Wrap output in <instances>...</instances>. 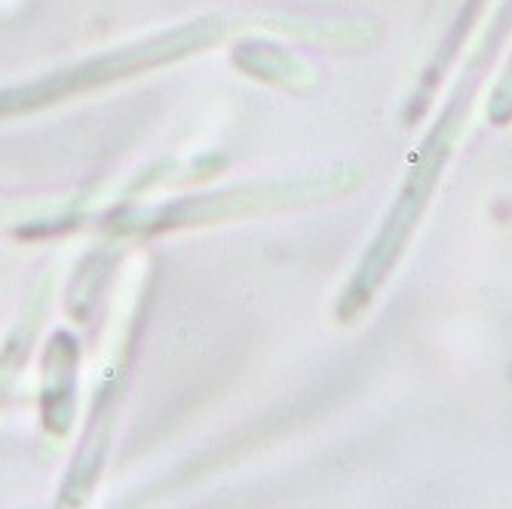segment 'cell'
Here are the masks:
<instances>
[{
	"instance_id": "1",
	"label": "cell",
	"mask_w": 512,
	"mask_h": 509,
	"mask_svg": "<svg viewBox=\"0 0 512 509\" xmlns=\"http://www.w3.org/2000/svg\"><path fill=\"white\" fill-rule=\"evenodd\" d=\"M509 31H512V0H503L500 13L494 16L491 28L485 31V37L476 46V53L467 62V68H463L457 86L451 89L442 117L436 120V126L424 138L421 151L414 154L411 169H408V175L402 181V191H399L396 203L390 206L375 243L368 246L365 258L359 261L353 280L347 286L350 298H356V301L375 298L378 289L387 283V276L393 273V267L399 264L402 252L408 249L414 227H417V221L424 218V212L430 206V197H433L436 184H439V175H442V169H445V163H448V157H451V151L457 145L463 123H467V114L473 108L479 83L485 80V71L491 68V62H494V56L503 46Z\"/></svg>"
},
{
	"instance_id": "5",
	"label": "cell",
	"mask_w": 512,
	"mask_h": 509,
	"mask_svg": "<svg viewBox=\"0 0 512 509\" xmlns=\"http://www.w3.org/2000/svg\"><path fill=\"white\" fill-rule=\"evenodd\" d=\"M246 50V46H243ZM246 53H252L255 59H261L264 65H246L252 74H258L261 80H276V83H301V77H310L307 74V68L298 62V59H292V56H286V53H279V50H267V46H261V50L255 53V46H249Z\"/></svg>"
},
{
	"instance_id": "4",
	"label": "cell",
	"mask_w": 512,
	"mask_h": 509,
	"mask_svg": "<svg viewBox=\"0 0 512 509\" xmlns=\"http://www.w3.org/2000/svg\"><path fill=\"white\" fill-rule=\"evenodd\" d=\"M485 4H488V0H470V4L463 7V13H460V19H457L454 31L448 34V40L442 43L439 56L433 59V65H430V71H427V80H424V86L417 89L414 102L408 105V120H421V117H424V111H427V105H430V96H433V89H436L439 77H442V74H445V68L451 65V59L457 56V50H460L463 37H467V31L473 28V22L479 19V13H482V7H485Z\"/></svg>"
},
{
	"instance_id": "6",
	"label": "cell",
	"mask_w": 512,
	"mask_h": 509,
	"mask_svg": "<svg viewBox=\"0 0 512 509\" xmlns=\"http://www.w3.org/2000/svg\"><path fill=\"white\" fill-rule=\"evenodd\" d=\"M488 120L494 126H506L512 120V59L503 71V77L497 80L494 92H491V102H488Z\"/></svg>"
},
{
	"instance_id": "2",
	"label": "cell",
	"mask_w": 512,
	"mask_h": 509,
	"mask_svg": "<svg viewBox=\"0 0 512 509\" xmlns=\"http://www.w3.org/2000/svg\"><path fill=\"white\" fill-rule=\"evenodd\" d=\"M224 34V25L218 19H200L191 25H181L175 31L157 34L151 40H142L135 46H126V50H114L105 56H96L89 62H80L74 68H62L56 74H46L34 83L25 86H13V89H0V117L7 114H22V111H34L43 105H56L74 92H86L96 89L102 83L148 71L154 65L191 56L203 46H209L215 37Z\"/></svg>"
},
{
	"instance_id": "3",
	"label": "cell",
	"mask_w": 512,
	"mask_h": 509,
	"mask_svg": "<svg viewBox=\"0 0 512 509\" xmlns=\"http://www.w3.org/2000/svg\"><path fill=\"white\" fill-rule=\"evenodd\" d=\"M362 188L359 169H332L322 175H304V178H286V181H261V184H243L212 197H191L172 206H160L148 215H132L126 224H120L123 234H151V230L166 227H191V224H209V221H227L252 212H273L289 206H307L347 197Z\"/></svg>"
}]
</instances>
